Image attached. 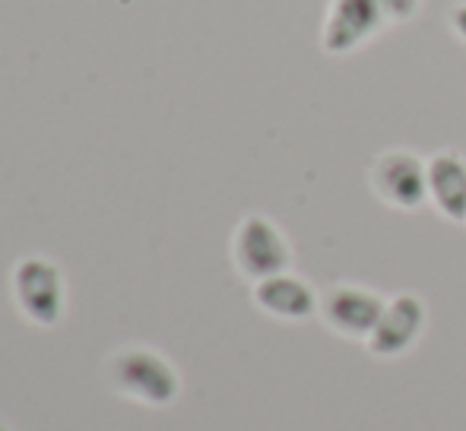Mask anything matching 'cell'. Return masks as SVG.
<instances>
[{"label":"cell","mask_w":466,"mask_h":431,"mask_svg":"<svg viewBox=\"0 0 466 431\" xmlns=\"http://www.w3.org/2000/svg\"><path fill=\"white\" fill-rule=\"evenodd\" d=\"M387 23L390 19H387V10L380 0H330L320 45L333 57L352 55L356 48L369 45Z\"/></svg>","instance_id":"5"},{"label":"cell","mask_w":466,"mask_h":431,"mask_svg":"<svg viewBox=\"0 0 466 431\" xmlns=\"http://www.w3.org/2000/svg\"><path fill=\"white\" fill-rule=\"evenodd\" d=\"M429 200L451 222H466V159L435 153L429 159Z\"/></svg>","instance_id":"9"},{"label":"cell","mask_w":466,"mask_h":431,"mask_svg":"<svg viewBox=\"0 0 466 431\" xmlns=\"http://www.w3.org/2000/svg\"><path fill=\"white\" fill-rule=\"evenodd\" d=\"M111 381L121 394L149 406H168L181 390L175 365L143 346H130L111 358Z\"/></svg>","instance_id":"1"},{"label":"cell","mask_w":466,"mask_h":431,"mask_svg":"<svg viewBox=\"0 0 466 431\" xmlns=\"http://www.w3.org/2000/svg\"><path fill=\"white\" fill-rule=\"evenodd\" d=\"M380 4H384L390 23H406V19H412L419 13V4H422V0H380Z\"/></svg>","instance_id":"10"},{"label":"cell","mask_w":466,"mask_h":431,"mask_svg":"<svg viewBox=\"0 0 466 431\" xmlns=\"http://www.w3.org/2000/svg\"><path fill=\"white\" fill-rule=\"evenodd\" d=\"M0 431H10V428H6V426H4V422H0Z\"/></svg>","instance_id":"12"},{"label":"cell","mask_w":466,"mask_h":431,"mask_svg":"<svg viewBox=\"0 0 466 431\" xmlns=\"http://www.w3.org/2000/svg\"><path fill=\"white\" fill-rule=\"evenodd\" d=\"M425 321H429V311H425V302L412 292H403V296H393L387 302L384 315H380L378 326L369 336V349L371 356L378 358H397L403 356L410 346H416V339L422 336Z\"/></svg>","instance_id":"7"},{"label":"cell","mask_w":466,"mask_h":431,"mask_svg":"<svg viewBox=\"0 0 466 431\" xmlns=\"http://www.w3.org/2000/svg\"><path fill=\"white\" fill-rule=\"evenodd\" d=\"M13 296L38 326H55L64 315V276L48 257H25L13 270Z\"/></svg>","instance_id":"4"},{"label":"cell","mask_w":466,"mask_h":431,"mask_svg":"<svg viewBox=\"0 0 466 431\" xmlns=\"http://www.w3.org/2000/svg\"><path fill=\"white\" fill-rule=\"evenodd\" d=\"M371 191L380 204L393 210H419L429 200V162H422L410 149H387L374 159Z\"/></svg>","instance_id":"3"},{"label":"cell","mask_w":466,"mask_h":431,"mask_svg":"<svg viewBox=\"0 0 466 431\" xmlns=\"http://www.w3.org/2000/svg\"><path fill=\"white\" fill-rule=\"evenodd\" d=\"M451 29H454L457 35L466 42V0H463V4H457L454 13H451Z\"/></svg>","instance_id":"11"},{"label":"cell","mask_w":466,"mask_h":431,"mask_svg":"<svg viewBox=\"0 0 466 431\" xmlns=\"http://www.w3.org/2000/svg\"><path fill=\"white\" fill-rule=\"evenodd\" d=\"M232 257H235V266L241 270V276L260 283V279L289 273L292 247H289L286 235L277 228V222L267 219V216L251 213L235 228Z\"/></svg>","instance_id":"2"},{"label":"cell","mask_w":466,"mask_h":431,"mask_svg":"<svg viewBox=\"0 0 466 431\" xmlns=\"http://www.w3.org/2000/svg\"><path fill=\"white\" fill-rule=\"evenodd\" d=\"M384 308V298L371 289H362V286H333L320 298V317L327 321V326L337 330L339 336L365 339V343L378 326Z\"/></svg>","instance_id":"6"},{"label":"cell","mask_w":466,"mask_h":431,"mask_svg":"<svg viewBox=\"0 0 466 431\" xmlns=\"http://www.w3.org/2000/svg\"><path fill=\"white\" fill-rule=\"evenodd\" d=\"M254 305L279 321H308L320 311L318 292L292 273H279V276L254 283Z\"/></svg>","instance_id":"8"}]
</instances>
